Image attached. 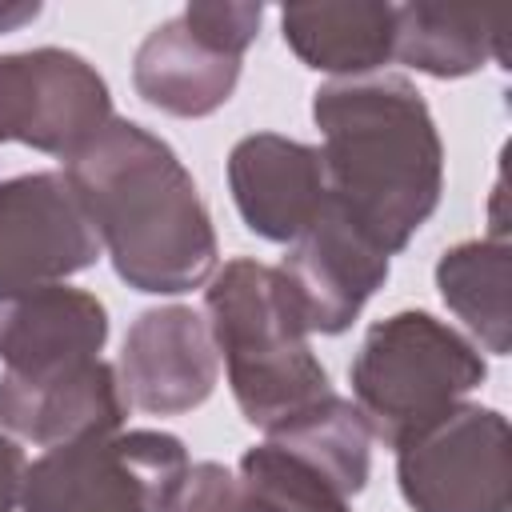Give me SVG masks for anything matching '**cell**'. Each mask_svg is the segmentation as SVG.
Wrapping results in <instances>:
<instances>
[{
    "mask_svg": "<svg viewBox=\"0 0 512 512\" xmlns=\"http://www.w3.org/2000/svg\"><path fill=\"white\" fill-rule=\"evenodd\" d=\"M64 176L128 288L176 296L216 272L208 208L180 156L148 128L112 116Z\"/></svg>",
    "mask_w": 512,
    "mask_h": 512,
    "instance_id": "obj_1",
    "label": "cell"
},
{
    "mask_svg": "<svg viewBox=\"0 0 512 512\" xmlns=\"http://www.w3.org/2000/svg\"><path fill=\"white\" fill-rule=\"evenodd\" d=\"M312 120L324 136L328 204L396 256L444 192V144L424 96L388 72L332 80L316 88Z\"/></svg>",
    "mask_w": 512,
    "mask_h": 512,
    "instance_id": "obj_2",
    "label": "cell"
},
{
    "mask_svg": "<svg viewBox=\"0 0 512 512\" xmlns=\"http://www.w3.org/2000/svg\"><path fill=\"white\" fill-rule=\"evenodd\" d=\"M204 308L216 356H224L232 396L252 428L272 436L332 396L328 372L308 344L304 312L280 268L228 260L212 276Z\"/></svg>",
    "mask_w": 512,
    "mask_h": 512,
    "instance_id": "obj_3",
    "label": "cell"
},
{
    "mask_svg": "<svg viewBox=\"0 0 512 512\" xmlns=\"http://www.w3.org/2000/svg\"><path fill=\"white\" fill-rule=\"evenodd\" d=\"M488 364L480 348L432 312L376 320L348 368L356 408L376 440L400 448L480 388Z\"/></svg>",
    "mask_w": 512,
    "mask_h": 512,
    "instance_id": "obj_4",
    "label": "cell"
},
{
    "mask_svg": "<svg viewBox=\"0 0 512 512\" xmlns=\"http://www.w3.org/2000/svg\"><path fill=\"white\" fill-rule=\"evenodd\" d=\"M184 468L188 452L172 432L84 436L24 468L20 512H160Z\"/></svg>",
    "mask_w": 512,
    "mask_h": 512,
    "instance_id": "obj_5",
    "label": "cell"
},
{
    "mask_svg": "<svg viewBox=\"0 0 512 512\" xmlns=\"http://www.w3.org/2000/svg\"><path fill=\"white\" fill-rule=\"evenodd\" d=\"M396 480L412 512H508L512 436L496 408L460 404L396 448Z\"/></svg>",
    "mask_w": 512,
    "mask_h": 512,
    "instance_id": "obj_6",
    "label": "cell"
},
{
    "mask_svg": "<svg viewBox=\"0 0 512 512\" xmlns=\"http://www.w3.org/2000/svg\"><path fill=\"white\" fill-rule=\"evenodd\" d=\"M100 236L64 172L0 180V304L92 268Z\"/></svg>",
    "mask_w": 512,
    "mask_h": 512,
    "instance_id": "obj_7",
    "label": "cell"
},
{
    "mask_svg": "<svg viewBox=\"0 0 512 512\" xmlns=\"http://www.w3.org/2000/svg\"><path fill=\"white\" fill-rule=\"evenodd\" d=\"M108 120V84L84 56L64 48L0 56V140L72 160Z\"/></svg>",
    "mask_w": 512,
    "mask_h": 512,
    "instance_id": "obj_8",
    "label": "cell"
},
{
    "mask_svg": "<svg viewBox=\"0 0 512 512\" xmlns=\"http://www.w3.org/2000/svg\"><path fill=\"white\" fill-rule=\"evenodd\" d=\"M308 332H344L368 296L388 280V252H380L356 224H348L332 204L292 240L280 264Z\"/></svg>",
    "mask_w": 512,
    "mask_h": 512,
    "instance_id": "obj_9",
    "label": "cell"
},
{
    "mask_svg": "<svg viewBox=\"0 0 512 512\" xmlns=\"http://www.w3.org/2000/svg\"><path fill=\"white\" fill-rule=\"evenodd\" d=\"M116 376L128 404L152 416H176L204 404L220 376L208 320L184 304L144 312L128 328Z\"/></svg>",
    "mask_w": 512,
    "mask_h": 512,
    "instance_id": "obj_10",
    "label": "cell"
},
{
    "mask_svg": "<svg viewBox=\"0 0 512 512\" xmlns=\"http://www.w3.org/2000/svg\"><path fill=\"white\" fill-rule=\"evenodd\" d=\"M228 188L244 224L276 244H292L328 204L320 148L252 132L228 152Z\"/></svg>",
    "mask_w": 512,
    "mask_h": 512,
    "instance_id": "obj_11",
    "label": "cell"
},
{
    "mask_svg": "<svg viewBox=\"0 0 512 512\" xmlns=\"http://www.w3.org/2000/svg\"><path fill=\"white\" fill-rule=\"evenodd\" d=\"M128 416V396L120 388V376L100 356L52 372V376H12L0 372V428L56 448L84 436L120 432Z\"/></svg>",
    "mask_w": 512,
    "mask_h": 512,
    "instance_id": "obj_12",
    "label": "cell"
},
{
    "mask_svg": "<svg viewBox=\"0 0 512 512\" xmlns=\"http://www.w3.org/2000/svg\"><path fill=\"white\" fill-rule=\"evenodd\" d=\"M108 340L104 304L68 284H52L0 308V360L12 376H52L100 356Z\"/></svg>",
    "mask_w": 512,
    "mask_h": 512,
    "instance_id": "obj_13",
    "label": "cell"
},
{
    "mask_svg": "<svg viewBox=\"0 0 512 512\" xmlns=\"http://www.w3.org/2000/svg\"><path fill=\"white\" fill-rule=\"evenodd\" d=\"M240 80V56L220 52L208 44L184 16L164 20L144 36L132 60V84L136 92L168 112V116H208L216 112Z\"/></svg>",
    "mask_w": 512,
    "mask_h": 512,
    "instance_id": "obj_14",
    "label": "cell"
},
{
    "mask_svg": "<svg viewBox=\"0 0 512 512\" xmlns=\"http://www.w3.org/2000/svg\"><path fill=\"white\" fill-rule=\"evenodd\" d=\"M280 28H284V44L308 68L352 80L392 60L396 4H372V0L288 4L280 12Z\"/></svg>",
    "mask_w": 512,
    "mask_h": 512,
    "instance_id": "obj_15",
    "label": "cell"
},
{
    "mask_svg": "<svg viewBox=\"0 0 512 512\" xmlns=\"http://www.w3.org/2000/svg\"><path fill=\"white\" fill-rule=\"evenodd\" d=\"M496 16L468 8H436V4H400L396 8V40L392 56L428 76H468L484 68L488 56L504 60Z\"/></svg>",
    "mask_w": 512,
    "mask_h": 512,
    "instance_id": "obj_16",
    "label": "cell"
},
{
    "mask_svg": "<svg viewBox=\"0 0 512 512\" xmlns=\"http://www.w3.org/2000/svg\"><path fill=\"white\" fill-rule=\"evenodd\" d=\"M508 280H512V256H508L504 236L456 244L436 264V288H440L444 304L496 356H504L512 344Z\"/></svg>",
    "mask_w": 512,
    "mask_h": 512,
    "instance_id": "obj_17",
    "label": "cell"
},
{
    "mask_svg": "<svg viewBox=\"0 0 512 512\" xmlns=\"http://www.w3.org/2000/svg\"><path fill=\"white\" fill-rule=\"evenodd\" d=\"M240 512H352L344 484L312 456L264 440L240 456Z\"/></svg>",
    "mask_w": 512,
    "mask_h": 512,
    "instance_id": "obj_18",
    "label": "cell"
},
{
    "mask_svg": "<svg viewBox=\"0 0 512 512\" xmlns=\"http://www.w3.org/2000/svg\"><path fill=\"white\" fill-rule=\"evenodd\" d=\"M160 512H240L236 476L224 464H212V460L188 464L184 476L164 496Z\"/></svg>",
    "mask_w": 512,
    "mask_h": 512,
    "instance_id": "obj_19",
    "label": "cell"
},
{
    "mask_svg": "<svg viewBox=\"0 0 512 512\" xmlns=\"http://www.w3.org/2000/svg\"><path fill=\"white\" fill-rule=\"evenodd\" d=\"M180 16H184L208 44H216L220 52L244 60L248 44L256 40V28H260L264 8H260V4H224V0H216V4H188Z\"/></svg>",
    "mask_w": 512,
    "mask_h": 512,
    "instance_id": "obj_20",
    "label": "cell"
},
{
    "mask_svg": "<svg viewBox=\"0 0 512 512\" xmlns=\"http://www.w3.org/2000/svg\"><path fill=\"white\" fill-rule=\"evenodd\" d=\"M24 452L20 444L0 428V512H16L20 508V484H24Z\"/></svg>",
    "mask_w": 512,
    "mask_h": 512,
    "instance_id": "obj_21",
    "label": "cell"
},
{
    "mask_svg": "<svg viewBox=\"0 0 512 512\" xmlns=\"http://www.w3.org/2000/svg\"><path fill=\"white\" fill-rule=\"evenodd\" d=\"M40 12V4H0V32H12L16 24L32 20Z\"/></svg>",
    "mask_w": 512,
    "mask_h": 512,
    "instance_id": "obj_22",
    "label": "cell"
}]
</instances>
